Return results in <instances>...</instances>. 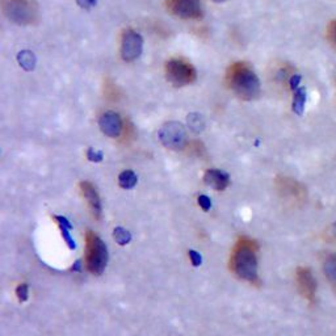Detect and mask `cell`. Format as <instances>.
I'll return each mask as SVG.
<instances>
[{
	"label": "cell",
	"mask_w": 336,
	"mask_h": 336,
	"mask_svg": "<svg viewBox=\"0 0 336 336\" xmlns=\"http://www.w3.org/2000/svg\"><path fill=\"white\" fill-rule=\"evenodd\" d=\"M113 237H115L116 242L119 243V244H121V246L128 244V243L131 240V234L124 228H116L115 233H113Z\"/></svg>",
	"instance_id": "19"
},
{
	"label": "cell",
	"mask_w": 336,
	"mask_h": 336,
	"mask_svg": "<svg viewBox=\"0 0 336 336\" xmlns=\"http://www.w3.org/2000/svg\"><path fill=\"white\" fill-rule=\"evenodd\" d=\"M332 234H333V237L336 238V222L333 223V226H332Z\"/></svg>",
	"instance_id": "28"
},
{
	"label": "cell",
	"mask_w": 336,
	"mask_h": 336,
	"mask_svg": "<svg viewBox=\"0 0 336 336\" xmlns=\"http://www.w3.org/2000/svg\"><path fill=\"white\" fill-rule=\"evenodd\" d=\"M55 219L58 221V223L61 225V228H65V229H71L72 226L70 225V222L66 219V218L63 217H55Z\"/></svg>",
	"instance_id": "27"
},
{
	"label": "cell",
	"mask_w": 336,
	"mask_h": 336,
	"mask_svg": "<svg viewBox=\"0 0 336 336\" xmlns=\"http://www.w3.org/2000/svg\"><path fill=\"white\" fill-rule=\"evenodd\" d=\"M228 83L229 87L243 100H254L260 94L258 75L244 62H237L230 66Z\"/></svg>",
	"instance_id": "1"
},
{
	"label": "cell",
	"mask_w": 336,
	"mask_h": 336,
	"mask_svg": "<svg viewBox=\"0 0 336 336\" xmlns=\"http://www.w3.org/2000/svg\"><path fill=\"white\" fill-rule=\"evenodd\" d=\"M297 281H298V287L302 296L313 301L315 290H317V281H315L312 271L309 268H298L297 269Z\"/></svg>",
	"instance_id": "10"
},
{
	"label": "cell",
	"mask_w": 336,
	"mask_h": 336,
	"mask_svg": "<svg viewBox=\"0 0 336 336\" xmlns=\"http://www.w3.org/2000/svg\"><path fill=\"white\" fill-rule=\"evenodd\" d=\"M306 105V88L299 87L298 90L294 91V97H293V112L296 115L302 116L305 110Z\"/></svg>",
	"instance_id": "14"
},
{
	"label": "cell",
	"mask_w": 336,
	"mask_h": 336,
	"mask_svg": "<svg viewBox=\"0 0 336 336\" xmlns=\"http://www.w3.org/2000/svg\"><path fill=\"white\" fill-rule=\"evenodd\" d=\"M142 47H144V40L141 35L134 31L125 32L122 36V60L126 62L137 60L142 53Z\"/></svg>",
	"instance_id": "8"
},
{
	"label": "cell",
	"mask_w": 336,
	"mask_h": 336,
	"mask_svg": "<svg viewBox=\"0 0 336 336\" xmlns=\"http://www.w3.org/2000/svg\"><path fill=\"white\" fill-rule=\"evenodd\" d=\"M80 188L81 192H83V196L87 200L88 205H90L91 210H92V213L95 214V217L100 218V215H101V201H100L97 190L95 189L94 185L88 183V181H83V183L80 184Z\"/></svg>",
	"instance_id": "11"
},
{
	"label": "cell",
	"mask_w": 336,
	"mask_h": 336,
	"mask_svg": "<svg viewBox=\"0 0 336 336\" xmlns=\"http://www.w3.org/2000/svg\"><path fill=\"white\" fill-rule=\"evenodd\" d=\"M189 258H190V260H192V264L196 265V267H199V265L201 264V260H203L201 256H200L199 252L193 251V249H190L189 251Z\"/></svg>",
	"instance_id": "26"
},
{
	"label": "cell",
	"mask_w": 336,
	"mask_h": 336,
	"mask_svg": "<svg viewBox=\"0 0 336 336\" xmlns=\"http://www.w3.org/2000/svg\"><path fill=\"white\" fill-rule=\"evenodd\" d=\"M258 244L254 240L242 238L237 243L231 256V268L233 271L249 283L258 280Z\"/></svg>",
	"instance_id": "2"
},
{
	"label": "cell",
	"mask_w": 336,
	"mask_h": 336,
	"mask_svg": "<svg viewBox=\"0 0 336 336\" xmlns=\"http://www.w3.org/2000/svg\"><path fill=\"white\" fill-rule=\"evenodd\" d=\"M79 7H81L83 10H91L92 7L96 6L97 0H76Z\"/></svg>",
	"instance_id": "25"
},
{
	"label": "cell",
	"mask_w": 336,
	"mask_h": 336,
	"mask_svg": "<svg viewBox=\"0 0 336 336\" xmlns=\"http://www.w3.org/2000/svg\"><path fill=\"white\" fill-rule=\"evenodd\" d=\"M215 3H223V2H226V0H214Z\"/></svg>",
	"instance_id": "29"
},
{
	"label": "cell",
	"mask_w": 336,
	"mask_h": 336,
	"mask_svg": "<svg viewBox=\"0 0 336 336\" xmlns=\"http://www.w3.org/2000/svg\"><path fill=\"white\" fill-rule=\"evenodd\" d=\"M87 156L90 160H92V162H101L103 160V153L101 151H97V150H95L94 147H91L90 150L87 151Z\"/></svg>",
	"instance_id": "20"
},
{
	"label": "cell",
	"mask_w": 336,
	"mask_h": 336,
	"mask_svg": "<svg viewBox=\"0 0 336 336\" xmlns=\"http://www.w3.org/2000/svg\"><path fill=\"white\" fill-rule=\"evenodd\" d=\"M328 38H330L331 44H332L336 49V20L331 22L330 26H328Z\"/></svg>",
	"instance_id": "24"
},
{
	"label": "cell",
	"mask_w": 336,
	"mask_h": 336,
	"mask_svg": "<svg viewBox=\"0 0 336 336\" xmlns=\"http://www.w3.org/2000/svg\"><path fill=\"white\" fill-rule=\"evenodd\" d=\"M159 139L167 149L181 150L188 142L187 130L178 121L165 122L159 130Z\"/></svg>",
	"instance_id": "5"
},
{
	"label": "cell",
	"mask_w": 336,
	"mask_h": 336,
	"mask_svg": "<svg viewBox=\"0 0 336 336\" xmlns=\"http://www.w3.org/2000/svg\"><path fill=\"white\" fill-rule=\"evenodd\" d=\"M4 15L20 25H28L37 17V8L32 0H2Z\"/></svg>",
	"instance_id": "4"
},
{
	"label": "cell",
	"mask_w": 336,
	"mask_h": 336,
	"mask_svg": "<svg viewBox=\"0 0 336 336\" xmlns=\"http://www.w3.org/2000/svg\"><path fill=\"white\" fill-rule=\"evenodd\" d=\"M168 7L174 15L184 20H197L203 16L200 0H168Z\"/></svg>",
	"instance_id": "7"
},
{
	"label": "cell",
	"mask_w": 336,
	"mask_h": 336,
	"mask_svg": "<svg viewBox=\"0 0 336 336\" xmlns=\"http://www.w3.org/2000/svg\"><path fill=\"white\" fill-rule=\"evenodd\" d=\"M100 129L105 135L110 138L120 137L122 131L121 117L116 112H105L100 117Z\"/></svg>",
	"instance_id": "9"
},
{
	"label": "cell",
	"mask_w": 336,
	"mask_h": 336,
	"mask_svg": "<svg viewBox=\"0 0 336 336\" xmlns=\"http://www.w3.org/2000/svg\"><path fill=\"white\" fill-rule=\"evenodd\" d=\"M165 75L170 83L183 87L196 80V70L190 63L183 60H171L165 66Z\"/></svg>",
	"instance_id": "6"
},
{
	"label": "cell",
	"mask_w": 336,
	"mask_h": 336,
	"mask_svg": "<svg viewBox=\"0 0 336 336\" xmlns=\"http://www.w3.org/2000/svg\"><path fill=\"white\" fill-rule=\"evenodd\" d=\"M137 175L134 174L133 171H124L122 174H120L119 176V184L120 187L124 188V189H130V188L135 187L137 184Z\"/></svg>",
	"instance_id": "18"
},
{
	"label": "cell",
	"mask_w": 336,
	"mask_h": 336,
	"mask_svg": "<svg viewBox=\"0 0 336 336\" xmlns=\"http://www.w3.org/2000/svg\"><path fill=\"white\" fill-rule=\"evenodd\" d=\"M323 269L328 281L336 288V254L330 255L324 260Z\"/></svg>",
	"instance_id": "16"
},
{
	"label": "cell",
	"mask_w": 336,
	"mask_h": 336,
	"mask_svg": "<svg viewBox=\"0 0 336 336\" xmlns=\"http://www.w3.org/2000/svg\"><path fill=\"white\" fill-rule=\"evenodd\" d=\"M187 122L188 126H189L194 133H200V131H203L204 128H205V120H204V117L200 115V113H190V115H188Z\"/></svg>",
	"instance_id": "17"
},
{
	"label": "cell",
	"mask_w": 336,
	"mask_h": 336,
	"mask_svg": "<svg viewBox=\"0 0 336 336\" xmlns=\"http://www.w3.org/2000/svg\"><path fill=\"white\" fill-rule=\"evenodd\" d=\"M17 61L19 65L21 66L25 71H32L36 67V57L35 54L32 53L31 50H21L17 54Z\"/></svg>",
	"instance_id": "15"
},
{
	"label": "cell",
	"mask_w": 336,
	"mask_h": 336,
	"mask_svg": "<svg viewBox=\"0 0 336 336\" xmlns=\"http://www.w3.org/2000/svg\"><path fill=\"white\" fill-rule=\"evenodd\" d=\"M277 187L284 194H289V196L294 197H301V194L303 193V188L299 185L297 181H294L290 178H283L277 181Z\"/></svg>",
	"instance_id": "13"
},
{
	"label": "cell",
	"mask_w": 336,
	"mask_h": 336,
	"mask_svg": "<svg viewBox=\"0 0 336 336\" xmlns=\"http://www.w3.org/2000/svg\"><path fill=\"white\" fill-rule=\"evenodd\" d=\"M301 80H302L301 75H298V74L292 75V78H290V80H289L290 90H292V91H297V90H298L299 84H301Z\"/></svg>",
	"instance_id": "22"
},
{
	"label": "cell",
	"mask_w": 336,
	"mask_h": 336,
	"mask_svg": "<svg viewBox=\"0 0 336 336\" xmlns=\"http://www.w3.org/2000/svg\"><path fill=\"white\" fill-rule=\"evenodd\" d=\"M86 240H87L86 262L88 271L94 274H101L108 263V249L105 243L92 231H88Z\"/></svg>",
	"instance_id": "3"
},
{
	"label": "cell",
	"mask_w": 336,
	"mask_h": 336,
	"mask_svg": "<svg viewBox=\"0 0 336 336\" xmlns=\"http://www.w3.org/2000/svg\"><path fill=\"white\" fill-rule=\"evenodd\" d=\"M204 181L215 190H223L229 187L230 178L229 175L219 170H209L204 176Z\"/></svg>",
	"instance_id": "12"
},
{
	"label": "cell",
	"mask_w": 336,
	"mask_h": 336,
	"mask_svg": "<svg viewBox=\"0 0 336 336\" xmlns=\"http://www.w3.org/2000/svg\"><path fill=\"white\" fill-rule=\"evenodd\" d=\"M16 293H17V297H19L20 302H24L28 299V285L26 284H21L17 287L16 289Z\"/></svg>",
	"instance_id": "21"
},
{
	"label": "cell",
	"mask_w": 336,
	"mask_h": 336,
	"mask_svg": "<svg viewBox=\"0 0 336 336\" xmlns=\"http://www.w3.org/2000/svg\"><path fill=\"white\" fill-rule=\"evenodd\" d=\"M199 204L205 212H208L209 209L212 208V201H210V199H209L208 196H205V194H201V196L199 197Z\"/></svg>",
	"instance_id": "23"
}]
</instances>
